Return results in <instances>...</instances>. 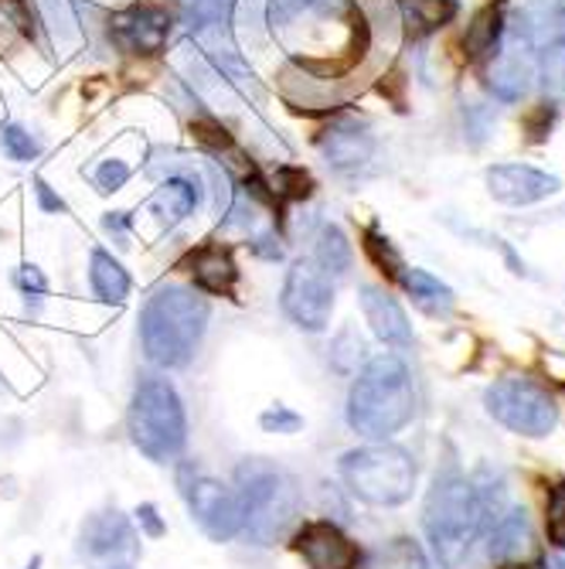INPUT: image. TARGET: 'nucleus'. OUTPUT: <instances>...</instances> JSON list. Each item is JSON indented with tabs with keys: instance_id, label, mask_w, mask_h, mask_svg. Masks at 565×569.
<instances>
[{
	"instance_id": "nucleus-5",
	"label": "nucleus",
	"mask_w": 565,
	"mask_h": 569,
	"mask_svg": "<svg viewBox=\"0 0 565 569\" xmlns=\"http://www.w3.org/2000/svg\"><path fill=\"white\" fill-rule=\"evenodd\" d=\"M235 495L242 505V532L252 542L273 546L290 529L296 515V491L273 463L260 457L242 460L235 468Z\"/></svg>"
},
{
	"instance_id": "nucleus-33",
	"label": "nucleus",
	"mask_w": 565,
	"mask_h": 569,
	"mask_svg": "<svg viewBox=\"0 0 565 569\" xmlns=\"http://www.w3.org/2000/svg\"><path fill=\"white\" fill-rule=\"evenodd\" d=\"M127 181H130V168L123 161H102L99 171H95V184H99V191H107V194L120 191Z\"/></svg>"
},
{
	"instance_id": "nucleus-36",
	"label": "nucleus",
	"mask_w": 565,
	"mask_h": 569,
	"mask_svg": "<svg viewBox=\"0 0 565 569\" xmlns=\"http://www.w3.org/2000/svg\"><path fill=\"white\" fill-rule=\"evenodd\" d=\"M34 191H38V201H41V209H44V212H65V201L48 188V181L38 178V181H34Z\"/></svg>"
},
{
	"instance_id": "nucleus-17",
	"label": "nucleus",
	"mask_w": 565,
	"mask_h": 569,
	"mask_svg": "<svg viewBox=\"0 0 565 569\" xmlns=\"http://www.w3.org/2000/svg\"><path fill=\"white\" fill-rule=\"evenodd\" d=\"M504 31H507V0H491V4H484L467 24V34H464L467 62L487 66L497 56Z\"/></svg>"
},
{
	"instance_id": "nucleus-8",
	"label": "nucleus",
	"mask_w": 565,
	"mask_h": 569,
	"mask_svg": "<svg viewBox=\"0 0 565 569\" xmlns=\"http://www.w3.org/2000/svg\"><path fill=\"white\" fill-rule=\"evenodd\" d=\"M487 412L522 437H548L558 427V406L555 399L525 376H504L484 392Z\"/></svg>"
},
{
	"instance_id": "nucleus-22",
	"label": "nucleus",
	"mask_w": 565,
	"mask_h": 569,
	"mask_svg": "<svg viewBox=\"0 0 565 569\" xmlns=\"http://www.w3.org/2000/svg\"><path fill=\"white\" fill-rule=\"evenodd\" d=\"M89 280H92V290L102 303H123L127 293H130V277L127 270L113 260L110 252L95 249L92 252V267H89Z\"/></svg>"
},
{
	"instance_id": "nucleus-31",
	"label": "nucleus",
	"mask_w": 565,
	"mask_h": 569,
	"mask_svg": "<svg viewBox=\"0 0 565 569\" xmlns=\"http://www.w3.org/2000/svg\"><path fill=\"white\" fill-rule=\"evenodd\" d=\"M235 0H194L191 8V28H209V24H225L229 11H232Z\"/></svg>"
},
{
	"instance_id": "nucleus-11",
	"label": "nucleus",
	"mask_w": 565,
	"mask_h": 569,
	"mask_svg": "<svg viewBox=\"0 0 565 569\" xmlns=\"http://www.w3.org/2000/svg\"><path fill=\"white\" fill-rule=\"evenodd\" d=\"M293 549L311 569H357L362 562V549L334 522H303L293 536Z\"/></svg>"
},
{
	"instance_id": "nucleus-12",
	"label": "nucleus",
	"mask_w": 565,
	"mask_h": 569,
	"mask_svg": "<svg viewBox=\"0 0 565 569\" xmlns=\"http://www.w3.org/2000/svg\"><path fill=\"white\" fill-rule=\"evenodd\" d=\"M562 188V181L548 171H538L532 164H497L487 171V191L494 201L511 204V209H525L552 198Z\"/></svg>"
},
{
	"instance_id": "nucleus-35",
	"label": "nucleus",
	"mask_w": 565,
	"mask_h": 569,
	"mask_svg": "<svg viewBox=\"0 0 565 569\" xmlns=\"http://www.w3.org/2000/svg\"><path fill=\"white\" fill-rule=\"evenodd\" d=\"M137 522L143 526V532H147L150 539H161V536L168 532V526L161 522V515H158V508H153L150 501L137 508Z\"/></svg>"
},
{
	"instance_id": "nucleus-21",
	"label": "nucleus",
	"mask_w": 565,
	"mask_h": 569,
	"mask_svg": "<svg viewBox=\"0 0 565 569\" xmlns=\"http://www.w3.org/2000/svg\"><path fill=\"white\" fill-rule=\"evenodd\" d=\"M456 0H402V24L408 38H426L456 18Z\"/></svg>"
},
{
	"instance_id": "nucleus-3",
	"label": "nucleus",
	"mask_w": 565,
	"mask_h": 569,
	"mask_svg": "<svg viewBox=\"0 0 565 569\" xmlns=\"http://www.w3.org/2000/svg\"><path fill=\"white\" fill-rule=\"evenodd\" d=\"M416 412V392L405 361L395 355H379L362 369L347 392V423L354 433L385 440L408 427Z\"/></svg>"
},
{
	"instance_id": "nucleus-34",
	"label": "nucleus",
	"mask_w": 565,
	"mask_h": 569,
	"mask_svg": "<svg viewBox=\"0 0 565 569\" xmlns=\"http://www.w3.org/2000/svg\"><path fill=\"white\" fill-rule=\"evenodd\" d=\"M14 283L21 287V293H34V297H41L48 290V280H44V273L38 267H21L14 273Z\"/></svg>"
},
{
	"instance_id": "nucleus-20",
	"label": "nucleus",
	"mask_w": 565,
	"mask_h": 569,
	"mask_svg": "<svg viewBox=\"0 0 565 569\" xmlns=\"http://www.w3.org/2000/svg\"><path fill=\"white\" fill-rule=\"evenodd\" d=\"M201 201V181L198 174H178V178H168L158 194H153L150 209L158 212V219L164 226H178L181 219H188Z\"/></svg>"
},
{
	"instance_id": "nucleus-25",
	"label": "nucleus",
	"mask_w": 565,
	"mask_h": 569,
	"mask_svg": "<svg viewBox=\"0 0 565 569\" xmlns=\"http://www.w3.org/2000/svg\"><path fill=\"white\" fill-rule=\"evenodd\" d=\"M372 569H426V559L413 539H395L375 556Z\"/></svg>"
},
{
	"instance_id": "nucleus-40",
	"label": "nucleus",
	"mask_w": 565,
	"mask_h": 569,
	"mask_svg": "<svg viewBox=\"0 0 565 569\" xmlns=\"http://www.w3.org/2000/svg\"><path fill=\"white\" fill-rule=\"evenodd\" d=\"M117 569H130V566H117Z\"/></svg>"
},
{
	"instance_id": "nucleus-24",
	"label": "nucleus",
	"mask_w": 565,
	"mask_h": 569,
	"mask_svg": "<svg viewBox=\"0 0 565 569\" xmlns=\"http://www.w3.org/2000/svg\"><path fill=\"white\" fill-rule=\"evenodd\" d=\"M317 267L327 277H344L351 270V242L337 226H324L317 236Z\"/></svg>"
},
{
	"instance_id": "nucleus-7",
	"label": "nucleus",
	"mask_w": 565,
	"mask_h": 569,
	"mask_svg": "<svg viewBox=\"0 0 565 569\" xmlns=\"http://www.w3.org/2000/svg\"><path fill=\"white\" fill-rule=\"evenodd\" d=\"M341 478L354 498L369 505H402L413 498L416 488V460L395 443L357 447L341 457Z\"/></svg>"
},
{
	"instance_id": "nucleus-14",
	"label": "nucleus",
	"mask_w": 565,
	"mask_h": 569,
	"mask_svg": "<svg viewBox=\"0 0 565 569\" xmlns=\"http://www.w3.org/2000/svg\"><path fill=\"white\" fill-rule=\"evenodd\" d=\"M321 153L327 158V164L334 171H357L372 161L375 153V137L369 133L365 123H354V120H344V123H334L321 133Z\"/></svg>"
},
{
	"instance_id": "nucleus-6",
	"label": "nucleus",
	"mask_w": 565,
	"mask_h": 569,
	"mask_svg": "<svg viewBox=\"0 0 565 569\" xmlns=\"http://www.w3.org/2000/svg\"><path fill=\"white\" fill-rule=\"evenodd\" d=\"M130 437L150 460H171L184 450L188 417L178 389L161 379L147 376L137 382L130 399Z\"/></svg>"
},
{
	"instance_id": "nucleus-26",
	"label": "nucleus",
	"mask_w": 565,
	"mask_h": 569,
	"mask_svg": "<svg viewBox=\"0 0 565 569\" xmlns=\"http://www.w3.org/2000/svg\"><path fill=\"white\" fill-rule=\"evenodd\" d=\"M365 252H369V260H372L382 273H389L392 280H398V277H402L405 263H402L398 249H395V246L389 242V236H382L375 226L365 232Z\"/></svg>"
},
{
	"instance_id": "nucleus-9",
	"label": "nucleus",
	"mask_w": 565,
	"mask_h": 569,
	"mask_svg": "<svg viewBox=\"0 0 565 569\" xmlns=\"http://www.w3.org/2000/svg\"><path fill=\"white\" fill-rule=\"evenodd\" d=\"M283 310L300 331H311V335L324 331L331 325V310H334L331 277L311 260L293 263L283 283Z\"/></svg>"
},
{
	"instance_id": "nucleus-38",
	"label": "nucleus",
	"mask_w": 565,
	"mask_h": 569,
	"mask_svg": "<svg viewBox=\"0 0 565 569\" xmlns=\"http://www.w3.org/2000/svg\"><path fill=\"white\" fill-rule=\"evenodd\" d=\"M28 569H41V556H34V559L28 562Z\"/></svg>"
},
{
	"instance_id": "nucleus-4",
	"label": "nucleus",
	"mask_w": 565,
	"mask_h": 569,
	"mask_svg": "<svg viewBox=\"0 0 565 569\" xmlns=\"http://www.w3.org/2000/svg\"><path fill=\"white\" fill-rule=\"evenodd\" d=\"M481 526H484V501L477 488L456 468L440 471L423 508V529L430 536L440 566L456 569L464 562Z\"/></svg>"
},
{
	"instance_id": "nucleus-13",
	"label": "nucleus",
	"mask_w": 565,
	"mask_h": 569,
	"mask_svg": "<svg viewBox=\"0 0 565 569\" xmlns=\"http://www.w3.org/2000/svg\"><path fill=\"white\" fill-rule=\"evenodd\" d=\"M113 34L123 48L137 51V56H158L168 44L171 34V18L164 8L153 4H133L130 11L113 18Z\"/></svg>"
},
{
	"instance_id": "nucleus-19",
	"label": "nucleus",
	"mask_w": 565,
	"mask_h": 569,
	"mask_svg": "<svg viewBox=\"0 0 565 569\" xmlns=\"http://www.w3.org/2000/svg\"><path fill=\"white\" fill-rule=\"evenodd\" d=\"M487 552L501 569H518V566L525 569V559L532 556V526H528L525 508H515L504 515L501 526L491 536Z\"/></svg>"
},
{
	"instance_id": "nucleus-37",
	"label": "nucleus",
	"mask_w": 565,
	"mask_h": 569,
	"mask_svg": "<svg viewBox=\"0 0 565 569\" xmlns=\"http://www.w3.org/2000/svg\"><path fill=\"white\" fill-rule=\"evenodd\" d=\"M194 133H198V140L212 143V147H229V137H225V130H219L215 123H194Z\"/></svg>"
},
{
	"instance_id": "nucleus-16",
	"label": "nucleus",
	"mask_w": 565,
	"mask_h": 569,
	"mask_svg": "<svg viewBox=\"0 0 565 569\" xmlns=\"http://www.w3.org/2000/svg\"><path fill=\"white\" fill-rule=\"evenodd\" d=\"M82 549L89 556H127L137 552V536L123 511H95L82 526Z\"/></svg>"
},
{
	"instance_id": "nucleus-29",
	"label": "nucleus",
	"mask_w": 565,
	"mask_h": 569,
	"mask_svg": "<svg viewBox=\"0 0 565 569\" xmlns=\"http://www.w3.org/2000/svg\"><path fill=\"white\" fill-rule=\"evenodd\" d=\"M0 140H4V150L11 153L14 161H34L41 153V143L21 127H4V130H0Z\"/></svg>"
},
{
	"instance_id": "nucleus-10",
	"label": "nucleus",
	"mask_w": 565,
	"mask_h": 569,
	"mask_svg": "<svg viewBox=\"0 0 565 569\" xmlns=\"http://www.w3.org/2000/svg\"><path fill=\"white\" fill-rule=\"evenodd\" d=\"M184 495H188L194 522L209 539L229 542L242 532V505H239L235 488H225L222 481L201 475L184 485Z\"/></svg>"
},
{
	"instance_id": "nucleus-2",
	"label": "nucleus",
	"mask_w": 565,
	"mask_h": 569,
	"mask_svg": "<svg viewBox=\"0 0 565 569\" xmlns=\"http://www.w3.org/2000/svg\"><path fill=\"white\" fill-rule=\"evenodd\" d=\"M209 300L188 287H161L140 315L143 355L161 369H181L194 358L204 328H209Z\"/></svg>"
},
{
	"instance_id": "nucleus-27",
	"label": "nucleus",
	"mask_w": 565,
	"mask_h": 569,
	"mask_svg": "<svg viewBox=\"0 0 565 569\" xmlns=\"http://www.w3.org/2000/svg\"><path fill=\"white\" fill-rule=\"evenodd\" d=\"M545 532L555 549H565V478L548 488L545 501Z\"/></svg>"
},
{
	"instance_id": "nucleus-39",
	"label": "nucleus",
	"mask_w": 565,
	"mask_h": 569,
	"mask_svg": "<svg viewBox=\"0 0 565 569\" xmlns=\"http://www.w3.org/2000/svg\"><path fill=\"white\" fill-rule=\"evenodd\" d=\"M545 569H565V559H562V562H555V566H545Z\"/></svg>"
},
{
	"instance_id": "nucleus-30",
	"label": "nucleus",
	"mask_w": 565,
	"mask_h": 569,
	"mask_svg": "<svg viewBox=\"0 0 565 569\" xmlns=\"http://www.w3.org/2000/svg\"><path fill=\"white\" fill-rule=\"evenodd\" d=\"M273 184H276V194H283V198H306L314 191V178L303 168H280Z\"/></svg>"
},
{
	"instance_id": "nucleus-15",
	"label": "nucleus",
	"mask_w": 565,
	"mask_h": 569,
	"mask_svg": "<svg viewBox=\"0 0 565 569\" xmlns=\"http://www.w3.org/2000/svg\"><path fill=\"white\" fill-rule=\"evenodd\" d=\"M362 310H365V321L372 325L379 341H385L392 348H408V345H413V325H408L402 303L389 290L362 287Z\"/></svg>"
},
{
	"instance_id": "nucleus-23",
	"label": "nucleus",
	"mask_w": 565,
	"mask_h": 569,
	"mask_svg": "<svg viewBox=\"0 0 565 569\" xmlns=\"http://www.w3.org/2000/svg\"><path fill=\"white\" fill-rule=\"evenodd\" d=\"M398 283L413 293V300L423 310H430V315H446V310L453 307V290L426 270H402Z\"/></svg>"
},
{
	"instance_id": "nucleus-28",
	"label": "nucleus",
	"mask_w": 565,
	"mask_h": 569,
	"mask_svg": "<svg viewBox=\"0 0 565 569\" xmlns=\"http://www.w3.org/2000/svg\"><path fill=\"white\" fill-rule=\"evenodd\" d=\"M555 120H558V107H555V102H535V107H532V110L525 113V120H522L525 140H528V143H545V140L552 137Z\"/></svg>"
},
{
	"instance_id": "nucleus-32",
	"label": "nucleus",
	"mask_w": 565,
	"mask_h": 569,
	"mask_svg": "<svg viewBox=\"0 0 565 569\" xmlns=\"http://www.w3.org/2000/svg\"><path fill=\"white\" fill-rule=\"evenodd\" d=\"M260 423H263L266 433H296L303 427V417L293 409H286V406H270L260 417Z\"/></svg>"
},
{
	"instance_id": "nucleus-1",
	"label": "nucleus",
	"mask_w": 565,
	"mask_h": 569,
	"mask_svg": "<svg viewBox=\"0 0 565 569\" xmlns=\"http://www.w3.org/2000/svg\"><path fill=\"white\" fill-rule=\"evenodd\" d=\"M266 24L290 56L321 79L354 69L372 41L354 0H270Z\"/></svg>"
},
{
	"instance_id": "nucleus-18",
	"label": "nucleus",
	"mask_w": 565,
	"mask_h": 569,
	"mask_svg": "<svg viewBox=\"0 0 565 569\" xmlns=\"http://www.w3.org/2000/svg\"><path fill=\"white\" fill-rule=\"evenodd\" d=\"M191 273L201 290H209L215 297H232L239 283V267L232 260V252L219 242H209L198 252H191Z\"/></svg>"
}]
</instances>
